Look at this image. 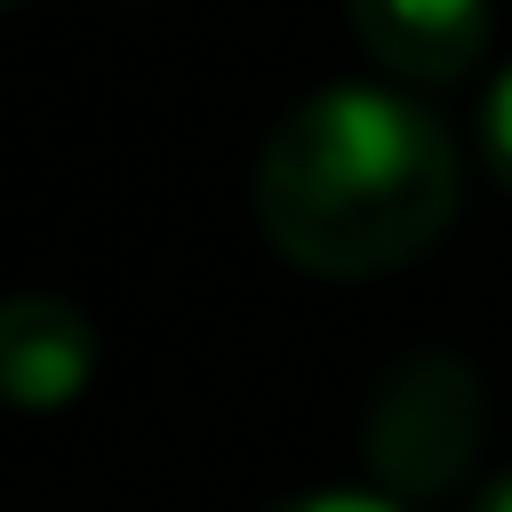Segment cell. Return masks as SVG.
<instances>
[{
    "mask_svg": "<svg viewBox=\"0 0 512 512\" xmlns=\"http://www.w3.org/2000/svg\"><path fill=\"white\" fill-rule=\"evenodd\" d=\"M248 200L296 272L376 280L456 224V144L392 88H320L264 136Z\"/></svg>",
    "mask_w": 512,
    "mask_h": 512,
    "instance_id": "6da1fadb",
    "label": "cell"
},
{
    "mask_svg": "<svg viewBox=\"0 0 512 512\" xmlns=\"http://www.w3.org/2000/svg\"><path fill=\"white\" fill-rule=\"evenodd\" d=\"M480 432H488V400L456 352H408L400 368L376 376L368 416H360L368 472L408 504L456 488L480 456Z\"/></svg>",
    "mask_w": 512,
    "mask_h": 512,
    "instance_id": "7a4b0ae2",
    "label": "cell"
},
{
    "mask_svg": "<svg viewBox=\"0 0 512 512\" xmlns=\"http://www.w3.org/2000/svg\"><path fill=\"white\" fill-rule=\"evenodd\" d=\"M360 48L392 80H464L488 48V0H344Z\"/></svg>",
    "mask_w": 512,
    "mask_h": 512,
    "instance_id": "3957f363",
    "label": "cell"
},
{
    "mask_svg": "<svg viewBox=\"0 0 512 512\" xmlns=\"http://www.w3.org/2000/svg\"><path fill=\"white\" fill-rule=\"evenodd\" d=\"M96 376V328L64 296H16L0 312V384L16 408H64Z\"/></svg>",
    "mask_w": 512,
    "mask_h": 512,
    "instance_id": "277c9868",
    "label": "cell"
},
{
    "mask_svg": "<svg viewBox=\"0 0 512 512\" xmlns=\"http://www.w3.org/2000/svg\"><path fill=\"white\" fill-rule=\"evenodd\" d=\"M480 136H488V168H496V176H504V192H512V64H504V72H496V88H488Z\"/></svg>",
    "mask_w": 512,
    "mask_h": 512,
    "instance_id": "5b68a950",
    "label": "cell"
},
{
    "mask_svg": "<svg viewBox=\"0 0 512 512\" xmlns=\"http://www.w3.org/2000/svg\"><path fill=\"white\" fill-rule=\"evenodd\" d=\"M272 512H408V496H360V488H328V496H288Z\"/></svg>",
    "mask_w": 512,
    "mask_h": 512,
    "instance_id": "8992f818",
    "label": "cell"
},
{
    "mask_svg": "<svg viewBox=\"0 0 512 512\" xmlns=\"http://www.w3.org/2000/svg\"><path fill=\"white\" fill-rule=\"evenodd\" d=\"M472 512H512V472H504V480H488V488H480V504H472Z\"/></svg>",
    "mask_w": 512,
    "mask_h": 512,
    "instance_id": "52a82bcc",
    "label": "cell"
}]
</instances>
